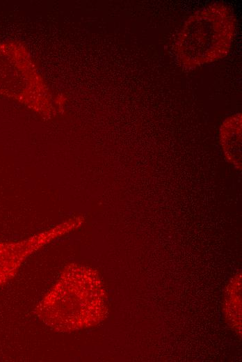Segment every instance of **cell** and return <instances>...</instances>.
Segmentation results:
<instances>
[{
	"mask_svg": "<svg viewBox=\"0 0 242 362\" xmlns=\"http://www.w3.org/2000/svg\"><path fill=\"white\" fill-rule=\"evenodd\" d=\"M106 310L105 292L97 272L70 264L39 302L35 313L51 329L68 333L99 324Z\"/></svg>",
	"mask_w": 242,
	"mask_h": 362,
	"instance_id": "1",
	"label": "cell"
},
{
	"mask_svg": "<svg viewBox=\"0 0 242 362\" xmlns=\"http://www.w3.org/2000/svg\"><path fill=\"white\" fill-rule=\"evenodd\" d=\"M241 116L235 115L226 119L220 129V142L227 158L241 159Z\"/></svg>",
	"mask_w": 242,
	"mask_h": 362,
	"instance_id": "3",
	"label": "cell"
},
{
	"mask_svg": "<svg viewBox=\"0 0 242 362\" xmlns=\"http://www.w3.org/2000/svg\"><path fill=\"white\" fill-rule=\"evenodd\" d=\"M235 31V19L223 3H213L191 15L181 28L175 42L179 62L193 68L223 58L228 54Z\"/></svg>",
	"mask_w": 242,
	"mask_h": 362,
	"instance_id": "2",
	"label": "cell"
}]
</instances>
